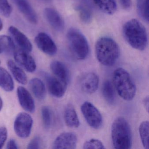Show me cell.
<instances>
[{
  "instance_id": "obj_1",
  "label": "cell",
  "mask_w": 149,
  "mask_h": 149,
  "mask_svg": "<svg viewBox=\"0 0 149 149\" xmlns=\"http://www.w3.org/2000/svg\"><path fill=\"white\" fill-rule=\"evenodd\" d=\"M123 34L128 44L135 49L144 50L148 44V36L143 24L136 19H132L125 23Z\"/></svg>"
},
{
  "instance_id": "obj_2",
  "label": "cell",
  "mask_w": 149,
  "mask_h": 149,
  "mask_svg": "<svg viewBox=\"0 0 149 149\" xmlns=\"http://www.w3.org/2000/svg\"><path fill=\"white\" fill-rule=\"evenodd\" d=\"M95 51L98 61L105 66H113L120 56L118 44L109 37H101L97 40Z\"/></svg>"
},
{
  "instance_id": "obj_3",
  "label": "cell",
  "mask_w": 149,
  "mask_h": 149,
  "mask_svg": "<svg viewBox=\"0 0 149 149\" xmlns=\"http://www.w3.org/2000/svg\"><path fill=\"white\" fill-rule=\"evenodd\" d=\"M113 146L116 149H130L132 143L131 130L129 123L123 117L117 118L111 126Z\"/></svg>"
},
{
  "instance_id": "obj_4",
  "label": "cell",
  "mask_w": 149,
  "mask_h": 149,
  "mask_svg": "<svg viewBox=\"0 0 149 149\" xmlns=\"http://www.w3.org/2000/svg\"><path fill=\"white\" fill-rule=\"evenodd\" d=\"M113 82L118 93L124 100L133 99L136 95V84L126 70L122 68L116 70L113 73Z\"/></svg>"
},
{
  "instance_id": "obj_5",
  "label": "cell",
  "mask_w": 149,
  "mask_h": 149,
  "mask_svg": "<svg viewBox=\"0 0 149 149\" xmlns=\"http://www.w3.org/2000/svg\"><path fill=\"white\" fill-rule=\"evenodd\" d=\"M67 38L70 49L74 56L78 60L87 58L89 47L84 36L78 29L71 28L67 33Z\"/></svg>"
},
{
  "instance_id": "obj_6",
  "label": "cell",
  "mask_w": 149,
  "mask_h": 149,
  "mask_svg": "<svg viewBox=\"0 0 149 149\" xmlns=\"http://www.w3.org/2000/svg\"><path fill=\"white\" fill-rule=\"evenodd\" d=\"M33 124V120L29 114L25 112H20L17 115L15 120V132L20 138H27L31 134Z\"/></svg>"
},
{
  "instance_id": "obj_7",
  "label": "cell",
  "mask_w": 149,
  "mask_h": 149,
  "mask_svg": "<svg viewBox=\"0 0 149 149\" xmlns=\"http://www.w3.org/2000/svg\"><path fill=\"white\" fill-rule=\"evenodd\" d=\"M81 111L88 124L95 129L101 128L102 117L98 109L89 102H85L81 106Z\"/></svg>"
},
{
  "instance_id": "obj_8",
  "label": "cell",
  "mask_w": 149,
  "mask_h": 149,
  "mask_svg": "<svg viewBox=\"0 0 149 149\" xmlns=\"http://www.w3.org/2000/svg\"><path fill=\"white\" fill-rule=\"evenodd\" d=\"M42 75L47 82L49 91L53 96L61 98L65 95L67 85L56 77L47 73H43Z\"/></svg>"
},
{
  "instance_id": "obj_9",
  "label": "cell",
  "mask_w": 149,
  "mask_h": 149,
  "mask_svg": "<svg viewBox=\"0 0 149 149\" xmlns=\"http://www.w3.org/2000/svg\"><path fill=\"white\" fill-rule=\"evenodd\" d=\"M38 48L48 55L54 56L57 53L56 45L50 36L46 33H39L35 39Z\"/></svg>"
},
{
  "instance_id": "obj_10",
  "label": "cell",
  "mask_w": 149,
  "mask_h": 149,
  "mask_svg": "<svg viewBox=\"0 0 149 149\" xmlns=\"http://www.w3.org/2000/svg\"><path fill=\"white\" fill-rule=\"evenodd\" d=\"M77 142V136L75 133L63 132L56 138L53 143V148L75 149L76 148Z\"/></svg>"
},
{
  "instance_id": "obj_11",
  "label": "cell",
  "mask_w": 149,
  "mask_h": 149,
  "mask_svg": "<svg viewBox=\"0 0 149 149\" xmlns=\"http://www.w3.org/2000/svg\"><path fill=\"white\" fill-rule=\"evenodd\" d=\"M15 60L17 63L29 73H33L36 69V64L33 57L29 53L18 49L13 53Z\"/></svg>"
},
{
  "instance_id": "obj_12",
  "label": "cell",
  "mask_w": 149,
  "mask_h": 149,
  "mask_svg": "<svg viewBox=\"0 0 149 149\" xmlns=\"http://www.w3.org/2000/svg\"><path fill=\"white\" fill-rule=\"evenodd\" d=\"M8 32L15 44L19 47V49L28 53H30L32 51L33 45L31 42L18 28L11 26L8 29Z\"/></svg>"
},
{
  "instance_id": "obj_13",
  "label": "cell",
  "mask_w": 149,
  "mask_h": 149,
  "mask_svg": "<svg viewBox=\"0 0 149 149\" xmlns=\"http://www.w3.org/2000/svg\"><path fill=\"white\" fill-rule=\"evenodd\" d=\"M17 94L19 102L22 109L30 113L34 112L35 104L29 91L24 87L20 86L17 88Z\"/></svg>"
},
{
  "instance_id": "obj_14",
  "label": "cell",
  "mask_w": 149,
  "mask_h": 149,
  "mask_svg": "<svg viewBox=\"0 0 149 149\" xmlns=\"http://www.w3.org/2000/svg\"><path fill=\"white\" fill-rule=\"evenodd\" d=\"M44 15L51 27L57 31H62L64 28V22L61 15L54 8H47L44 10Z\"/></svg>"
},
{
  "instance_id": "obj_15",
  "label": "cell",
  "mask_w": 149,
  "mask_h": 149,
  "mask_svg": "<svg viewBox=\"0 0 149 149\" xmlns=\"http://www.w3.org/2000/svg\"><path fill=\"white\" fill-rule=\"evenodd\" d=\"M22 13L29 22L36 24L38 22L37 14L28 0H13Z\"/></svg>"
},
{
  "instance_id": "obj_16",
  "label": "cell",
  "mask_w": 149,
  "mask_h": 149,
  "mask_svg": "<svg viewBox=\"0 0 149 149\" xmlns=\"http://www.w3.org/2000/svg\"><path fill=\"white\" fill-rule=\"evenodd\" d=\"M98 85L99 77L96 74L92 72L86 74L81 80V88L87 94L95 93L98 88Z\"/></svg>"
},
{
  "instance_id": "obj_17",
  "label": "cell",
  "mask_w": 149,
  "mask_h": 149,
  "mask_svg": "<svg viewBox=\"0 0 149 149\" xmlns=\"http://www.w3.org/2000/svg\"><path fill=\"white\" fill-rule=\"evenodd\" d=\"M50 69L59 80L68 85L70 79L69 71L66 65L58 61H54L50 65Z\"/></svg>"
},
{
  "instance_id": "obj_18",
  "label": "cell",
  "mask_w": 149,
  "mask_h": 149,
  "mask_svg": "<svg viewBox=\"0 0 149 149\" xmlns=\"http://www.w3.org/2000/svg\"><path fill=\"white\" fill-rule=\"evenodd\" d=\"M29 87L33 94L37 99L43 100L46 96V89L44 83L38 78H33L30 80Z\"/></svg>"
},
{
  "instance_id": "obj_19",
  "label": "cell",
  "mask_w": 149,
  "mask_h": 149,
  "mask_svg": "<svg viewBox=\"0 0 149 149\" xmlns=\"http://www.w3.org/2000/svg\"><path fill=\"white\" fill-rule=\"evenodd\" d=\"M64 118L67 126L70 128H78L80 125V120L77 113L73 105L68 104L65 108Z\"/></svg>"
},
{
  "instance_id": "obj_20",
  "label": "cell",
  "mask_w": 149,
  "mask_h": 149,
  "mask_svg": "<svg viewBox=\"0 0 149 149\" xmlns=\"http://www.w3.org/2000/svg\"><path fill=\"white\" fill-rule=\"evenodd\" d=\"M8 68L12 73L13 77L19 83L25 85L28 82V78L24 70L18 66L12 60L7 61Z\"/></svg>"
},
{
  "instance_id": "obj_21",
  "label": "cell",
  "mask_w": 149,
  "mask_h": 149,
  "mask_svg": "<svg viewBox=\"0 0 149 149\" xmlns=\"http://www.w3.org/2000/svg\"><path fill=\"white\" fill-rule=\"evenodd\" d=\"M14 82L11 74L4 68L0 67V87L7 92L13 91Z\"/></svg>"
},
{
  "instance_id": "obj_22",
  "label": "cell",
  "mask_w": 149,
  "mask_h": 149,
  "mask_svg": "<svg viewBox=\"0 0 149 149\" xmlns=\"http://www.w3.org/2000/svg\"><path fill=\"white\" fill-rule=\"evenodd\" d=\"M94 3L102 12L106 14L112 15L116 11V0H93Z\"/></svg>"
},
{
  "instance_id": "obj_23",
  "label": "cell",
  "mask_w": 149,
  "mask_h": 149,
  "mask_svg": "<svg viewBox=\"0 0 149 149\" xmlns=\"http://www.w3.org/2000/svg\"><path fill=\"white\" fill-rule=\"evenodd\" d=\"M103 95L107 102L113 104L116 100L115 91L111 83L109 80L105 81L103 84L102 87Z\"/></svg>"
},
{
  "instance_id": "obj_24",
  "label": "cell",
  "mask_w": 149,
  "mask_h": 149,
  "mask_svg": "<svg viewBox=\"0 0 149 149\" xmlns=\"http://www.w3.org/2000/svg\"><path fill=\"white\" fill-rule=\"evenodd\" d=\"M80 19L84 23L88 24L92 20V13L90 8L87 5L80 4L76 7Z\"/></svg>"
},
{
  "instance_id": "obj_25",
  "label": "cell",
  "mask_w": 149,
  "mask_h": 149,
  "mask_svg": "<svg viewBox=\"0 0 149 149\" xmlns=\"http://www.w3.org/2000/svg\"><path fill=\"white\" fill-rule=\"evenodd\" d=\"M149 0H137V9L139 15L146 22H149Z\"/></svg>"
},
{
  "instance_id": "obj_26",
  "label": "cell",
  "mask_w": 149,
  "mask_h": 149,
  "mask_svg": "<svg viewBox=\"0 0 149 149\" xmlns=\"http://www.w3.org/2000/svg\"><path fill=\"white\" fill-rule=\"evenodd\" d=\"M0 46L3 52L14 53L17 49L16 45L12 37L6 35L0 36Z\"/></svg>"
},
{
  "instance_id": "obj_27",
  "label": "cell",
  "mask_w": 149,
  "mask_h": 149,
  "mask_svg": "<svg viewBox=\"0 0 149 149\" xmlns=\"http://www.w3.org/2000/svg\"><path fill=\"white\" fill-rule=\"evenodd\" d=\"M139 133L141 142L145 149H149V122L144 121L139 127Z\"/></svg>"
},
{
  "instance_id": "obj_28",
  "label": "cell",
  "mask_w": 149,
  "mask_h": 149,
  "mask_svg": "<svg viewBox=\"0 0 149 149\" xmlns=\"http://www.w3.org/2000/svg\"><path fill=\"white\" fill-rule=\"evenodd\" d=\"M41 116L42 123L46 129L50 128L52 123V111L49 107L44 106L41 109Z\"/></svg>"
},
{
  "instance_id": "obj_29",
  "label": "cell",
  "mask_w": 149,
  "mask_h": 149,
  "mask_svg": "<svg viewBox=\"0 0 149 149\" xmlns=\"http://www.w3.org/2000/svg\"><path fill=\"white\" fill-rule=\"evenodd\" d=\"M12 13V8L8 0H0V14L8 18Z\"/></svg>"
},
{
  "instance_id": "obj_30",
  "label": "cell",
  "mask_w": 149,
  "mask_h": 149,
  "mask_svg": "<svg viewBox=\"0 0 149 149\" xmlns=\"http://www.w3.org/2000/svg\"><path fill=\"white\" fill-rule=\"evenodd\" d=\"M83 148L84 149H105L104 145L101 141L98 139H91L85 142L84 144Z\"/></svg>"
},
{
  "instance_id": "obj_31",
  "label": "cell",
  "mask_w": 149,
  "mask_h": 149,
  "mask_svg": "<svg viewBox=\"0 0 149 149\" xmlns=\"http://www.w3.org/2000/svg\"><path fill=\"white\" fill-rule=\"evenodd\" d=\"M41 139L39 136H36L29 143L27 148L29 149H39L40 148Z\"/></svg>"
},
{
  "instance_id": "obj_32",
  "label": "cell",
  "mask_w": 149,
  "mask_h": 149,
  "mask_svg": "<svg viewBox=\"0 0 149 149\" xmlns=\"http://www.w3.org/2000/svg\"><path fill=\"white\" fill-rule=\"evenodd\" d=\"M8 130L5 126L0 127V149H2L7 139Z\"/></svg>"
},
{
  "instance_id": "obj_33",
  "label": "cell",
  "mask_w": 149,
  "mask_h": 149,
  "mask_svg": "<svg viewBox=\"0 0 149 149\" xmlns=\"http://www.w3.org/2000/svg\"><path fill=\"white\" fill-rule=\"evenodd\" d=\"M121 6L123 9L129 10L131 6V0H120Z\"/></svg>"
},
{
  "instance_id": "obj_34",
  "label": "cell",
  "mask_w": 149,
  "mask_h": 149,
  "mask_svg": "<svg viewBox=\"0 0 149 149\" xmlns=\"http://www.w3.org/2000/svg\"><path fill=\"white\" fill-rule=\"evenodd\" d=\"M7 149H17L19 148L18 145L16 143V141L15 139H11L8 142L7 145Z\"/></svg>"
},
{
  "instance_id": "obj_35",
  "label": "cell",
  "mask_w": 149,
  "mask_h": 149,
  "mask_svg": "<svg viewBox=\"0 0 149 149\" xmlns=\"http://www.w3.org/2000/svg\"><path fill=\"white\" fill-rule=\"evenodd\" d=\"M149 96L146 97L144 99L143 101V103L144 106L146 110V111L148 112L149 111Z\"/></svg>"
},
{
  "instance_id": "obj_36",
  "label": "cell",
  "mask_w": 149,
  "mask_h": 149,
  "mask_svg": "<svg viewBox=\"0 0 149 149\" xmlns=\"http://www.w3.org/2000/svg\"><path fill=\"white\" fill-rule=\"evenodd\" d=\"M3 106V102L1 97H0V111L2 110Z\"/></svg>"
},
{
  "instance_id": "obj_37",
  "label": "cell",
  "mask_w": 149,
  "mask_h": 149,
  "mask_svg": "<svg viewBox=\"0 0 149 149\" xmlns=\"http://www.w3.org/2000/svg\"><path fill=\"white\" fill-rule=\"evenodd\" d=\"M3 27V22H2V20L1 19H0V31L2 30Z\"/></svg>"
},
{
  "instance_id": "obj_38",
  "label": "cell",
  "mask_w": 149,
  "mask_h": 149,
  "mask_svg": "<svg viewBox=\"0 0 149 149\" xmlns=\"http://www.w3.org/2000/svg\"><path fill=\"white\" fill-rule=\"evenodd\" d=\"M2 53H3V50H2L1 47L0 46V54H2Z\"/></svg>"
},
{
  "instance_id": "obj_39",
  "label": "cell",
  "mask_w": 149,
  "mask_h": 149,
  "mask_svg": "<svg viewBox=\"0 0 149 149\" xmlns=\"http://www.w3.org/2000/svg\"><path fill=\"white\" fill-rule=\"evenodd\" d=\"M0 63H1V61H0Z\"/></svg>"
}]
</instances>
